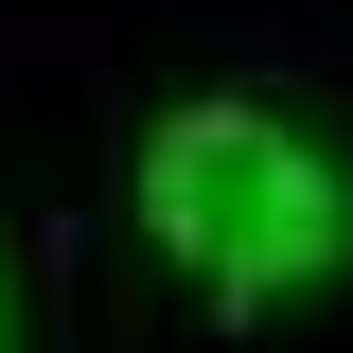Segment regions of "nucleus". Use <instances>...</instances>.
<instances>
[{
    "label": "nucleus",
    "instance_id": "f257e3e1",
    "mask_svg": "<svg viewBox=\"0 0 353 353\" xmlns=\"http://www.w3.org/2000/svg\"><path fill=\"white\" fill-rule=\"evenodd\" d=\"M141 230H159L212 301H301L353 265V176L265 106H159L141 141Z\"/></svg>",
    "mask_w": 353,
    "mask_h": 353
}]
</instances>
